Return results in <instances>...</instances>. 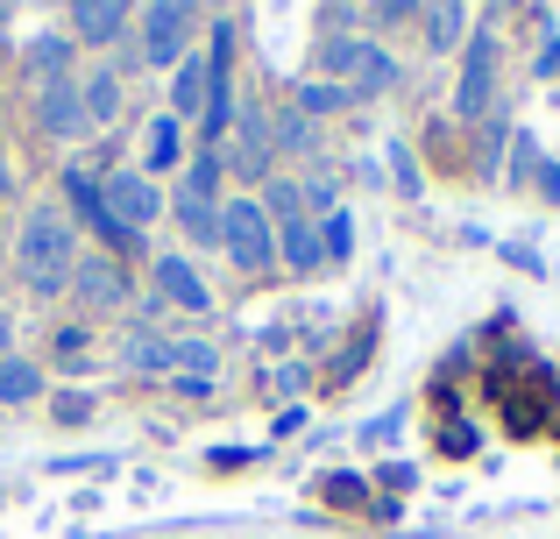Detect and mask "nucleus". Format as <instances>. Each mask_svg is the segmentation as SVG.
<instances>
[{
    "mask_svg": "<svg viewBox=\"0 0 560 539\" xmlns=\"http://www.w3.org/2000/svg\"><path fill=\"white\" fill-rule=\"evenodd\" d=\"M14 270L36 298H57L71 291V270H79V221L65 207H28L22 235H14Z\"/></svg>",
    "mask_w": 560,
    "mask_h": 539,
    "instance_id": "1",
    "label": "nucleus"
},
{
    "mask_svg": "<svg viewBox=\"0 0 560 539\" xmlns=\"http://www.w3.org/2000/svg\"><path fill=\"white\" fill-rule=\"evenodd\" d=\"M220 249L242 277H262L277 263V227L262 213V199H220Z\"/></svg>",
    "mask_w": 560,
    "mask_h": 539,
    "instance_id": "2",
    "label": "nucleus"
},
{
    "mask_svg": "<svg viewBox=\"0 0 560 539\" xmlns=\"http://www.w3.org/2000/svg\"><path fill=\"white\" fill-rule=\"evenodd\" d=\"M191 28H199L191 0H150V8H136V57L142 65H185Z\"/></svg>",
    "mask_w": 560,
    "mask_h": 539,
    "instance_id": "3",
    "label": "nucleus"
},
{
    "mask_svg": "<svg viewBox=\"0 0 560 539\" xmlns=\"http://www.w3.org/2000/svg\"><path fill=\"white\" fill-rule=\"evenodd\" d=\"M171 213L191 242H220V156H185L178 171V192H171Z\"/></svg>",
    "mask_w": 560,
    "mask_h": 539,
    "instance_id": "4",
    "label": "nucleus"
},
{
    "mask_svg": "<svg viewBox=\"0 0 560 539\" xmlns=\"http://www.w3.org/2000/svg\"><path fill=\"white\" fill-rule=\"evenodd\" d=\"M220 171H234L242 185H270V164H277V136H270V114L248 99V107H234V128L228 142H220Z\"/></svg>",
    "mask_w": 560,
    "mask_h": 539,
    "instance_id": "5",
    "label": "nucleus"
},
{
    "mask_svg": "<svg viewBox=\"0 0 560 539\" xmlns=\"http://www.w3.org/2000/svg\"><path fill=\"white\" fill-rule=\"evenodd\" d=\"M327 71H334V85H348V99H376V93L397 85V57L376 50L370 36H334L327 43Z\"/></svg>",
    "mask_w": 560,
    "mask_h": 539,
    "instance_id": "6",
    "label": "nucleus"
},
{
    "mask_svg": "<svg viewBox=\"0 0 560 539\" xmlns=\"http://www.w3.org/2000/svg\"><path fill=\"white\" fill-rule=\"evenodd\" d=\"M100 199H107V221L128 227V235H150L171 213V199L156 192V178H142V171H107V178H100Z\"/></svg>",
    "mask_w": 560,
    "mask_h": 539,
    "instance_id": "7",
    "label": "nucleus"
},
{
    "mask_svg": "<svg viewBox=\"0 0 560 539\" xmlns=\"http://www.w3.org/2000/svg\"><path fill=\"white\" fill-rule=\"evenodd\" d=\"M71 298L85 305V313H121L128 305V263L121 256H85L79 249V270H71Z\"/></svg>",
    "mask_w": 560,
    "mask_h": 539,
    "instance_id": "8",
    "label": "nucleus"
},
{
    "mask_svg": "<svg viewBox=\"0 0 560 539\" xmlns=\"http://www.w3.org/2000/svg\"><path fill=\"white\" fill-rule=\"evenodd\" d=\"M121 36H136V8L128 0H71V43L114 50Z\"/></svg>",
    "mask_w": 560,
    "mask_h": 539,
    "instance_id": "9",
    "label": "nucleus"
},
{
    "mask_svg": "<svg viewBox=\"0 0 560 539\" xmlns=\"http://www.w3.org/2000/svg\"><path fill=\"white\" fill-rule=\"evenodd\" d=\"M36 128L50 142H79L85 128V99H79V79H57V85H36Z\"/></svg>",
    "mask_w": 560,
    "mask_h": 539,
    "instance_id": "10",
    "label": "nucleus"
},
{
    "mask_svg": "<svg viewBox=\"0 0 560 539\" xmlns=\"http://www.w3.org/2000/svg\"><path fill=\"white\" fill-rule=\"evenodd\" d=\"M490 71H497V43L476 36V43H468V65H462V93H454L462 121H476V114L490 107Z\"/></svg>",
    "mask_w": 560,
    "mask_h": 539,
    "instance_id": "11",
    "label": "nucleus"
},
{
    "mask_svg": "<svg viewBox=\"0 0 560 539\" xmlns=\"http://www.w3.org/2000/svg\"><path fill=\"white\" fill-rule=\"evenodd\" d=\"M79 99H85V121H93V128L121 121V107H128V93H121V65H93V71L79 79Z\"/></svg>",
    "mask_w": 560,
    "mask_h": 539,
    "instance_id": "12",
    "label": "nucleus"
},
{
    "mask_svg": "<svg viewBox=\"0 0 560 539\" xmlns=\"http://www.w3.org/2000/svg\"><path fill=\"white\" fill-rule=\"evenodd\" d=\"M164 171H185V121L156 114L142 128V178H164Z\"/></svg>",
    "mask_w": 560,
    "mask_h": 539,
    "instance_id": "13",
    "label": "nucleus"
},
{
    "mask_svg": "<svg viewBox=\"0 0 560 539\" xmlns=\"http://www.w3.org/2000/svg\"><path fill=\"white\" fill-rule=\"evenodd\" d=\"M150 277H156V291H164L171 305H185V313H206V305H213V298H206V284H199V270H191V256H178V249L156 256Z\"/></svg>",
    "mask_w": 560,
    "mask_h": 539,
    "instance_id": "14",
    "label": "nucleus"
},
{
    "mask_svg": "<svg viewBox=\"0 0 560 539\" xmlns=\"http://www.w3.org/2000/svg\"><path fill=\"white\" fill-rule=\"evenodd\" d=\"M114 362H121L128 376H156V370H171V341L150 333V327H128L121 341H114Z\"/></svg>",
    "mask_w": 560,
    "mask_h": 539,
    "instance_id": "15",
    "label": "nucleus"
},
{
    "mask_svg": "<svg viewBox=\"0 0 560 539\" xmlns=\"http://www.w3.org/2000/svg\"><path fill=\"white\" fill-rule=\"evenodd\" d=\"M277 256H284L299 277H313L319 263H327V249H319V227L305 221V213H299V221H284V227H277Z\"/></svg>",
    "mask_w": 560,
    "mask_h": 539,
    "instance_id": "16",
    "label": "nucleus"
},
{
    "mask_svg": "<svg viewBox=\"0 0 560 539\" xmlns=\"http://www.w3.org/2000/svg\"><path fill=\"white\" fill-rule=\"evenodd\" d=\"M71 50H79L71 36H36V43L22 50V71H28L36 85H57V79H71Z\"/></svg>",
    "mask_w": 560,
    "mask_h": 539,
    "instance_id": "17",
    "label": "nucleus"
},
{
    "mask_svg": "<svg viewBox=\"0 0 560 539\" xmlns=\"http://www.w3.org/2000/svg\"><path fill=\"white\" fill-rule=\"evenodd\" d=\"M164 114H171V121H199V114H206V65H199V57H185V65H178Z\"/></svg>",
    "mask_w": 560,
    "mask_h": 539,
    "instance_id": "18",
    "label": "nucleus"
},
{
    "mask_svg": "<svg viewBox=\"0 0 560 539\" xmlns=\"http://www.w3.org/2000/svg\"><path fill=\"white\" fill-rule=\"evenodd\" d=\"M36 398H43V370L28 355H0V405L14 412V405H36Z\"/></svg>",
    "mask_w": 560,
    "mask_h": 539,
    "instance_id": "19",
    "label": "nucleus"
},
{
    "mask_svg": "<svg viewBox=\"0 0 560 539\" xmlns=\"http://www.w3.org/2000/svg\"><path fill=\"white\" fill-rule=\"evenodd\" d=\"M171 370H178V376H191V384H213V370H220V348H213V341H191V333H185V341H171Z\"/></svg>",
    "mask_w": 560,
    "mask_h": 539,
    "instance_id": "20",
    "label": "nucleus"
},
{
    "mask_svg": "<svg viewBox=\"0 0 560 539\" xmlns=\"http://www.w3.org/2000/svg\"><path fill=\"white\" fill-rule=\"evenodd\" d=\"M419 28H425V43H433V50H454V43H462V28H468V8H419Z\"/></svg>",
    "mask_w": 560,
    "mask_h": 539,
    "instance_id": "21",
    "label": "nucleus"
},
{
    "mask_svg": "<svg viewBox=\"0 0 560 539\" xmlns=\"http://www.w3.org/2000/svg\"><path fill=\"white\" fill-rule=\"evenodd\" d=\"M270 136H277V150H291V156H305V150H313V121H305L299 107L270 114Z\"/></svg>",
    "mask_w": 560,
    "mask_h": 539,
    "instance_id": "22",
    "label": "nucleus"
},
{
    "mask_svg": "<svg viewBox=\"0 0 560 539\" xmlns=\"http://www.w3.org/2000/svg\"><path fill=\"white\" fill-rule=\"evenodd\" d=\"M334 107H348V85H334V79H313L299 93V114L313 121V114H334Z\"/></svg>",
    "mask_w": 560,
    "mask_h": 539,
    "instance_id": "23",
    "label": "nucleus"
},
{
    "mask_svg": "<svg viewBox=\"0 0 560 539\" xmlns=\"http://www.w3.org/2000/svg\"><path fill=\"white\" fill-rule=\"evenodd\" d=\"M319 249H327V256H348V249H355V227H348V213H334V221H327Z\"/></svg>",
    "mask_w": 560,
    "mask_h": 539,
    "instance_id": "24",
    "label": "nucleus"
},
{
    "mask_svg": "<svg viewBox=\"0 0 560 539\" xmlns=\"http://www.w3.org/2000/svg\"><path fill=\"white\" fill-rule=\"evenodd\" d=\"M85 419H93V398H85V390L57 398V426H85Z\"/></svg>",
    "mask_w": 560,
    "mask_h": 539,
    "instance_id": "25",
    "label": "nucleus"
},
{
    "mask_svg": "<svg viewBox=\"0 0 560 539\" xmlns=\"http://www.w3.org/2000/svg\"><path fill=\"white\" fill-rule=\"evenodd\" d=\"M50 348H57V355H79V348H85V327H57Z\"/></svg>",
    "mask_w": 560,
    "mask_h": 539,
    "instance_id": "26",
    "label": "nucleus"
},
{
    "mask_svg": "<svg viewBox=\"0 0 560 539\" xmlns=\"http://www.w3.org/2000/svg\"><path fill=\"white\" fill-rule=\"evenodd\" d=\"M0 355H14V319H8V305H0Z\"/></svg>",
    "mask_w": 560,
    "mask_h": 539,
    "instance_id": "27",
    "label": "nucleus"
},
{
    "mask_svg": "<svg viewBox=\"0 0 560 539\" xmlns=\"http://www.w3.org/2000/svg\"><path fill=\"white\" fill-rule=\"evenodd\" d=\"M8 192H14V171H8V164H0V199H8Z\"/></svg>",
    "mask_w": 560,
    "mask_h": 539,
    "instance_id": "28",
    "label": "nucleus"
},
{
    "mask_svg": "<svg viewBox=\"0 0 560 539\" xmlns=\"http://www.w3.org/2000/svg\"><path fill=\"white\" fill-rule=\"evenodd\" d=\"M0 256H8V227H0Z\"/></svg>",
    "mask_w": 560,
    "mask_h": 539,
    "instance_id": "29",
    "label": "nucleus"
}]
</instances>
